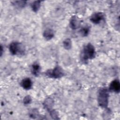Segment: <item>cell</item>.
I'll return each mask as SVG.
<instances>
[{"label":"cell","instance_id":"obj_1","mask_svg":"<svg viewBox=\"0 0 120 120\" xmlns=\"http://www.w3.org/2000/svg\"><path fill=\"white\" fill-rule=\"evenodd\" d=\"M96 51L94 46L90 43L85 45L80 54V59L83 63H87L88 60L92 59L96 56Z\"/></svg>","mask_w":120,"mask_h":120},{"label":"cell","instance_id":"obj_2","mask_svg":"<svg viewBox=\"0 0 120 120\" xmlns=\"http://www.w3.org/2000/svg\"><path fill=\"white\" fill-rule=\"evenodd\" d=\"M109 91L106 88H101L99 90L98 96V101L99 105L104 108H106L108 104Z\"/></svg>","mask_w":120,"mask_h":120},{"label":"cell","instance_id":"obj_3","mask_svg":"<svg viewBox=\"0 0 120 120\" xmlns=\"http://www.w3.org/2000/svg\"><path fill=\"white\" fill-rule=\"evenodd\" d=\"M9 49L12 55H22L25 52L24 46L18 42H12L9 45Z\"/></svg>","mask_w":120,"mask_h":120},{"label":"cell","instance_id":"obj_4","mask_svg":"<svg viewBox=\"0 0 120 120\" xmlns=\"http://www.w3.org/2000/svg\"><path fill=\"white\" fill-rule=\"evenodd\" d=\"M45 75L52 78L58 79L62 77L64 75V72L62 68L59 66H56L53 69L47 70L45 73Z\"/></svg>","mask_w":120,"mask_h":120},{"label":"cell","instance_id":"obj_5","mask_svg":"<svg viewBox=\"0 0 120 120\" xmlns=\"http://www.w3.org/2000/svg\"><path fill=\"white\" fill-rule=\"evenodd\" d=\"M104 18V15L101 12H97L93 14L90 18V20L94 24H98Z\"/></svg>","mask_w":120,"mask_h":120},{"label":"cell","instance_id":"obj_6","mask_svg":"<svg viewBox=\"0 0 120 120\" xmlns=\"http://www.w3.org/2000/svg\"><path fill=\"white\" fill-rule=\"evenodd\" d=\"M109 90L111 92L119 93L120 90V83L119 80L115 79L112 81L109 85Z\"/></svg>","mask_w":120,"mask_h":120},{"label":"cell","instance_id":"obj_7","mask_svg":"<svg viewBox=\"0 0 120 120\" xmlns=\"http://www.w3.org/2000/svg\"><path fill=\"white\" fill-rule=\"evenodd\" d=\"M21 86L25 90H30L32 86V82L30 78L27 77L23 79L20 83Z\"/></svg>","mask_w":120,"mask_h":120},{"label":"cell","instance_id":"obj_8","mask_svg":"<svg viewBox=\"0 0 120 120\" xmlns=\"http://www.w3.org/2000/svg\"><path fill=\"white\" fill-rule=\"evenodd\" d=\"M81 22L79 19L76 16H72L70 20V26L73 30L78 28L80 25Z\"/></svg>","mask_w":120,"mask_h":120},{"label":"cell","instance_id":"obj_9","mask_svg":"<svg viewBox=\"0 0 120 120\" xmlns=\"http://www.w3.org/2000/svg\"><path fill=\"white\" fill-rule=\"evenodd\" d=\"M40 69V66L38 63H34L31 66V72L32 75L35 76H38L39 75Z\"/></svg>","mask_w":120,"mask_h":120},{"label":"cell","instance_id":"obj_10","mask_svg":"<svg viewBox=\"0 0 120 120\" xmlns=\"http://www.w3.org/2000/svg\"><path fill=\"white\" fill-rule=\"evenodd\" d=\"M53 100L50 98H47L43 103V105L44 106V108H45L46 110H47L48 111H51L52 109V108L53 107Z\"/></svg>","mask_w":120,"mask_h":120},{"label":"cell","instance_id":"obj_11","mask_svg":"<svg viewBox=\"0 0 120 120\" xmlns=\"http://www.w3.org/2000/svg\"><path fill=\"white\" fill-rule=\"evenodd\" d=\"M54 31L53 30L50 28L46 29L43 32L44 37L47 40L51 39L54 36Z\"/></svg>","mask_w":120,"mask_h":120},{"label":"cell","instance_id":"obj_12","mask_svg":"<svg viewBox=\"0 0 120 120\" xmlns=\"http://www.w3.org/2000/svg\"><path fill=\"white\" fill-rule=\"evenodd\" d=\"M40 6H41L40 1H39V0L34 1L31 4V8L32 10L35 12H36L38 11V10L40 8Z\"/></svg>","mask_w":120,"mask_h":120},{"label":"cell","instance_id":"obj_13","mask_svg":"<svg viewBox=\"0 0 120 120\" xmlns=\"http://www.w3.org/2000/svg\"><path fill=\"white\" fill-rule=\"evenodd\" d=\"M13 4L18 8H22L25 6L27 3V1L24 0H19V1H14L12 2Z\"/></svg>","mask_w":120,"mask_h":120},{"label":"cell","instance_id":"obj_14","mask_svg":"<svg viewBox=\"0 0 120 120\" xmlns=\"http://www.w3.org/2000/svg\"><path fill=\"white\" fill-rule=\"evenodd\" d=\"M90 32V27L88 26H85L82 27L80 30V33L82 37L87 36Z\"/></svg>","mask_w":120,"mask_h":120},{"label":"cell","instance_id":"obj_15","mask_svg":"<svg viewBox=\"0 0 120 120\" xmlns=\"http://www.w3.org/2000/svg\"><path fill=\"white\" fill-rule=\"evenodd\" d=\"M63 45L64 48L65 49L69 50L71 48V45H72L71 40L69 38H67L63 41Z\"/></svg>","mask_w":120,"mask_h":120},{"label":"cell","instance_id":"obj_16","mask_svg":"<svg viewBox=\"0 0 120 120\" xmlns=\"http://www.w3.org/2000/svg\"><path fill=\"white\" fill-rule=\"evenodd\" d=\"M38 112L36 109H33L29 112L30 117L32 119H36L38 116Z\"/></svg>","mask_w":120,"mask_h":120},{"label":"cell","instance_id":"obj_17","mask_svg":"<svg viewBox=\"0 0 120 120\" xmlns=\"http://www.w3.org/2000/svg\"><path fill=\"white\" fill-rule=\"evenodd\" d=\"M51 117L53 119H59L58 118V113L55 110H51L49 111Z\"/></svg>","mask_w":120,"mask_h":120},{"label":"cell","instance_id":"obj_18","mask_svg":"<svg viewBox=\"0 0 120 120\" xmlns=\"http://www.w3.org/2000/svg\"><path fill=\"white\" fill-rule=\"evenodd\" d=\"M32 101V99L30 96L27 95L25 96L23 100V102L24 105H29L30 104Z\"/></svg>","mask_w":120,"mask_h":120}]
</instances>
